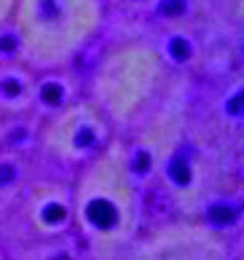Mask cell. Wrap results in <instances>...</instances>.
Segmentation results:
<instances>
[{
	"instance_id": "obj_1",
	"label": "cell",
	"mask_w": 244,
	"mask_h": 260,
	"mask_svg": "<svg viewBox=\"0 0 244 260\" xmlns=\"http://www.w3.org/2000/svg\"><path fill=\"white\" fill-rule=\"evenodd\" d=\"M19 62L35 73L73 67L105 24V0H16Z\"/></svg>"
},
{
	"instance_id": "obj_2",
	"label": "cell",
	"mask_w": 244,
	"mask_h": 260,
	"mask_svg": "<svg viewBox=\"0 0 244 260\" xmlns=\"http://www.w3.org/2000/svg\"><path fill=\"white\" fill-rule=\"evenodd\" d=\"M161 78V59L150 46L126 43L97 62L89 97L113 126H129L153 97Z\"/></svg>"
},
{
	"instance_id": "obj_3",
	"label": "cell",
	"mask_w": 244,
	"mask_h": 260,
	"mask_svg": "<svg viewBox=\"0 0 244 260\" xmlns=\"http://www.w3.org/2000/svg\"><path fill=\"white\" fill-rule=\"evenodd\" d=\"M38 126V145L43 153L59 161H81L107 145L113 123L89 97H78L67 108L41 118Z\"/></svg>"
},
{
	"instance_id": "obj_4",
	"label": "cell",
	"mask_w": 244,
	"mask_h": 260,
	"mask_svg": "<svg viewBox=\"0 0 244 260\" xmlns=\"http://www.w3.org/2000/svg\"><path fill=\"white\" fill-rule=\"evenodd\" d=\"M38 73L24 62H0V118L24 121L33 115Z\"/></svg>"
},
{
	"instance_id": "obj_5",
	"label": "cell",
	"mask_w": 244,
	"mask_h": 260,
	"mask_svg": "<svg viewBox=\"0 0 244 260\" xmlns=\"http://www.w3.org/2000/svg\"><path fill=\"white\" fill-rule=\"evenodd\" d=\"M81 97V83L75 78L73 67H62V70H46L38 73L35 78V105L33 115L46 118L56 110L67 108L70 102Z\"/></svg>"
},
{
	"instance_id": "obj_6",
	"label": "cell",
	"mask_w": 244,
	"mask_h": 260,
	"mask_svg": "<svg viewBox=\"0 0 244 260\" xmlns=\"http://www.w3.org/2000/svg\"><path fill=\"white\" fill-rule=\"evenodd\" d=\"M89 180L94 182V188H92L94 193L83 201V217H86V223H89L94 231L107 234V231H113L115 225H118L121 209H118V204H115L110 196L102 193V188H100V182H97L92 169H89Z\"/></svg>"
},
{
	"instance_id": "obj_7",
	"label": "cell",
	"mask_w": 244,
	"mask_h": 260,
	"mask_svg": "<svg viewBox=\"0 0 244 260\" xmlns=\"http://www.w3.org/2000/svg\"><path fill=\"white\" fill-rule=\"evenodd\" d=\"M19 51H22V46H19V35L14 24L11 22L0 24V62H16Z\"/></svg>"
},
{
	"instance_id": "obj_8",
	"label": "cell",
	"mask_w": 244,
	"mask_h": 260,
	"mask_svg": "<svg viewBox=\"0 0 244 260\" xmlns=\"http://www.w3.org/2000/svg\"><path fill=\"white\" fill-rule=\"evenodd\" d=\"M14 6L16 0H0V24L11 22V14H14Z\"/></svg>"
},
{
	"instance_id": "obj_9",
	"label": "cell",
	"mask_w": 244,
	"mask_h": 260,
	"mask_svg": "<svg viewBox=\"0 0 244 260\" xmlns=\"http://www.w3.org/2000/svg\"><path fill=\"white\" fill-rule=\"evenodd\" d=\"M212 220H218V223H228V220H233V212L226 209V207H215L212 209Z\"/></svg>"
},
{
	"instance_id": "obj_10",
	"label": "cell",
	"mask_w": 244,
	"mask_h": 260,
	"mask_svg": "<svg viewBox=\"0 0 244 260\" xmlns=\"http://www.w3.org/2000/svg\"><path fill=\"white\" fill-rule=\"evenodd\" d=\"M14 121H6V118H0V148H3V142L8 137V126H11Z\"/></svg>"
}]
</instances>
